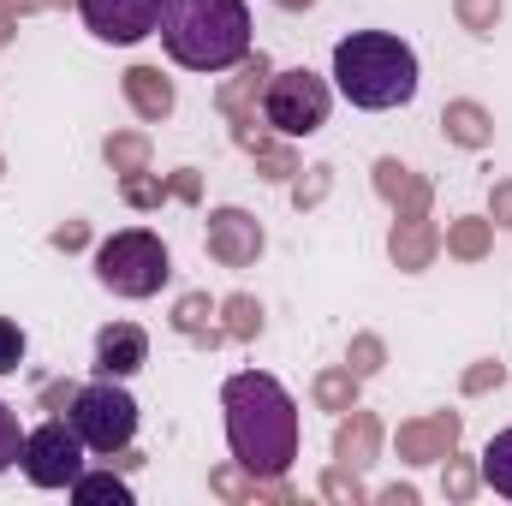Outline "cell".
Listing matches in <instances>:
<instances>
[{
    "instance_id": "1",
    "label": "cell",
    "mask_w": 512,
    "mask_h": 506,
    "mask_svg": "<svg viewBox=\"0 0 512 506\" xmlns=\"http://www.w3.org/2000/svg\"><path fill=\"white\" fill-rule=\"evenodd\" d=\"M221 411H227V441L233 459L251 477H286L298 459V405L292 393L262 370H239L221 387Z\"/></svg>"
},
{
    "instance_id": "2",
    "label": "cell",
    "mask_w": 512,
    "mask_h": 506,
    "mask_svg": "<svg viewBox=\"0 0 512 506\" xmlns=\"http://www.w3.org/2000/svg\"><path fill=\"white\" fill-rule=\"evenodd\" d=\"M161 48L185 72H233L251 54L245 0H161Z\"/></svg>"
},
{
    "instance_id": "3",
    "label": "cell",
    "mask_w": 512,
    "mask_h": 506,
    "mask_svg": "<svg viewBox=\"0 0 512 506\" xmlns=\"http://www.w3.org/2000/svg\"><path fill=\"white\" fill-rule=\"evenodd\" d=\"M334 84L352 108L364 114H387L405 108L417 96V54L411 42H399L393 30H352L334 48Z\"/></svg>"
},
{
    "instance_id": "4",
    "label": "cell",
    "mask_w": 512,
    "mask_h": 506,
    "mask_svg": "<svg viewBox=\"0 0 512 506\" xmlns=\"http://www.w3.org/2000/svg\"><path fill=\"white\" fill-rule=\"evenodd\" d=\"M167 274H173V256L149 227H126V233L102 239V251H96V280L120 298H155L167 286Z\"/></svg>"
},
{
    "instance_id": "5",
    "label": "cell",
    "mask_w": 512,
    "mask_h": 506,
    "mask_svg": "<svg viewBox=\"0 0 512 506\" xmlns=\"http://www.w3.org/2000/svg\"><path fill=\"white\" fill-rule=\"evenodd\" d=\"M66 423H72V435L90 453L114 459V453H126L131 435H137V399H131L126 387H114V376H102L66 399Z\"/></svg>"
},
{
    "instance_id": "6",
    "label": "cell",
    "mask_w": 512,
    "mask_h": 506,
    "mask_svg": "<svg viewBox=\"0 0 512 506\" xmlns=\"http://www.w3.org/2000/svg\"><path fill=\"white\" fill-rule=\"evenodd\" d=\"M328 108H334V90H328L310 66L268 72V90H262V126H274L280 137H310V131H322L328 126Z\"/></svg>"
},
{
    "instance_id": "7",
    "label": "cell",
    "mask_w": 512,
    "mask_h": 506,
    "mask_svg": "<svg viewBox=\"0 0 512 506\" xmlns=\"http://www.w3.org/2000/svg\"><path fill=\"white\" fill-rule=\"evenodd\" d=\"M18 465H24V477H30L36 489H72V483L84 477V441L72 435V423L48 417V423H36V429L24 435Z\"/></svg>"
},
{
    "instance_id": "8",
    "label": "cell",
    "mask_w": 512,
    "mask_h": 506,
    "mask_svg": "<svg viewBox=\"0 0 512 506\" xmlns=\"http://www.w3.org/2000/svg\"><path fill=\"white\" fill-rule=\"evenodd\" d=\"M78 12H84V24H90V36H102V42H143L155 24H161V0H78Z\"/></svg>"
},
{
    "instance_id": "9",
    "label": "cell",
    "mask_w": 512,
    "mask_h": 506,
    "mask_svg": "<svg viewBox=\"0 0 512 506\" xmlns=\"http://www.w3.org/2000/svg\"><path fill=\"white\" fill-rule=\"evenodd\" d=\"M209 256L221 268H251L262 256V221L251 209H215L209 215Z\"/></svg>"
},
{
    "instance_id": "10",
    "label": "cell",
    "mask_w": 512,
    "mask_h": 506,
    "mask_svg": "<svg viewBox=\"0 0 512 506\" xmlns=\"http://www.w3.org/2000/svg\"><path fill=\"white\" fill-rule=\"evenodd\" d=\"M268 54H245L239 60V78L221 90V114L233 120V137H245L256 126V102H262V90H268Z\"/></svg>"
},
{
    "instance_id": "11",
    "label": "cell",
    "mask_w": 512,
    "mask_h": 506,
    "mask_svg": "<svg viewBox=\"0 0 512 506\" xmlns=\"http://www.w3.org/2000/svg\"><path fill=\"white\" fill-rule=\"evenodd\" d=\"M149 364V334L137 328V322H108L102 334H96V370L102 376H137Z\"/></svg>"
},
{
    "instance_id": "12",
    "label": "cell",
    "mask_w": 512,
    "mask_h": 506,
    "mask_svg": "<svg viewBox=\"0 0 512 506\" xmlns=\"http://www.w3.org/2000/svg\"><path fill=\"white\" fill-rule=\"evenodd\" d=\"M459 411H435V417H423V423H405L399 429V459H411V465H429V459H447L453 447H459Z\"/></svg>"
},
{
    "instance_id": "13",
    "label": "cell",
    "mask_w": 512,
    "mask_h": 506,
    "mask_svg": "<svg viewBox=\"0 0 512 506\" xmlns=\"http://www.w3.org/2000/svg\"><path fill=\"white\" fill-rule=\"evenodd\" d=\"M382 453V423H376V411H346V423H340V435H334V459L346 465V471H364L370 459Z\"/></svg>"
},
{
    "instance_id": "14",
    "label": "cell",
    "mask_w": 512,
    "mask_h": 506,
    "mask_svg": "<svg viewBox=\"0 0 512 506\" xmlns=\"http://www.w3.org/2000/svg\"><path fill=\"white\" fill-rule=\"evenodd\" d=\"M376 191L399 209V221H405V215H429V185H423L405 161H393V155L376 161Z\"/></svg>"
},
{
    "instance_id": "15",
    "label": "cell",
    "mask_w": 512,
    "mask_h": 506,
    "mask_svg": "<svg viewBox=\"0 0 512 506\" xmlns=\"http://www.w3.org/2000/svg\"><path fill=\"white\" fill-rule=\"evenodd\" d=\"M441 251V233L429 227V215H405L399 227H393V239H387V256L405 268V274H417V268H429Z\"/></svg>"
},
{
    "instance_id": "16",
    "label": "cell",
    "mask_w": 512,
    "mask_h": 506,
    "mask_svg": "<svg viewBox=\"0 0 512 506\" xmlns=\"http://www.w3.org/2000/svg\"><path fill=\"white\" fill-rule=\"evenodd\" d=\"M126 102L137 120H167L173 114V84L161 78V66H131L126 72Z\"/></svg>"
},
{
    "instance_id": "17",
    "label": "cell",
    "mask_w": 512,
    "mask_h": 506,
    "mask_svg": "<svg viewBox=\"0 0 512 506\" xmlns=\"http://www.w3.org/2000/svg\"><path fill=\"white\" fill-rule=\"evenodd\" d=\"M441 131H447V143H459V149H489L495 120H489L483 102H447V108H441Z\"/></svg>"
},
{
    "instance_id": "18",
    "label": "cell",
    "mask_w": 512,
    "mask_h": 506,
    "mask_svg": "<svg viewBox=\"0 0 512 506\" xmlns=\"http://www.w3.org/2000/svg\"><path fill=\"white\" fill-rule=\"evenodd\" d=\"M221 304H209V292H185L179 304H173V328L185 334V340H203V346H215V340H227L221 334V322H209Z\"/></svg>"
},
{
    "instance_id": "19",
    "label": "cell",
    "mask_w": 512,
    "mask_h": 506,
    "mask_svg": "<svg viewBox=\"0 0 512 506\" xmlns=\"http://www.w3.org/2000/svg\"><path fill=\"white\" fill-rule=\"evenodd\" d=\"M489 239H495V221H477V215H465V221H447V251L459 256V262H477V256L489 251Z\"/></svg>"
},
{
    "instance_id": "20",
    "label": "cell",
    "mask_w": 512,
    "mask_h": 506,
    "mask_svg": "<svg viewBox=\"0 0 512 506\" xmlns=\"http://www.w3.org/2000/svg\"><path fill=\"white\" fill-rule=\"evenodd\" d=\"M221 334H227V340H256V334H262V304H256L251 292L221 298Z\"/></svg>"
},
{
    "instance_id": "21",
    "label": "cell",
    "mask_w": 512,
    "mask_h": 506,
    "mask_svg": "<svg viewBox=\"0 0 512 506\" xmlns=\"http://www.w3.org/2000/svg\"><path fill=\"white\" fill-rule=\"evenodd\" d=\"M274 483H280V477H251L239 459H233V465H221V471L209 477V489H215V495H227V501H256V495H268Z\"/></svg>"
},
{
    "instance_id": "22",
    "label": "cell",
    "mask_w": 512,
    "mask_h": 506,
    "mask_svg": "<svg viewBox=\"0 0 512 506\" xmlns=\"http://www.w3.org/2000/svg\"><path fill=\"white\" fill-rule=\"evenodd\" d=\"M316 405H322V411H340V417L358 405V376H352V364H346V370H322V376H316Z\"/></svg>"
},
{
    "instance_id": "23",
    "label": "cell",
    "mask_w": 512,
    "mask_h": 506,
    "mask_svg": "<svg viewBox=\"0 0 512 506\" xmlns=\"http://www.w3.org/2000/svg\"><path fill=\"white\" fill-rule=\"evenodd\" d=\"M483 483L512 501V429H501V435L483 447Z\"/></svg>"
},
{
    "instance_id": "24",
    "label": "cell",
    "mask_w": 512,
    "mask_h": 506,
    "mask_svg": "<svg viewBox=\"0 0 512 506\" xmlns=\"http://www.w3.org/2000/svg\"><path fill=\"white\" fill-rule=\"evenodd\" d=\"M102 155H108L114 173H137V167H149V137H143V131H114V137L102 143Z\"/></svg>"
},
{
    "instance_id": "25",
    "label": "cell",
    "mask_w": 512,
    "mask_h": 506,
    "mask_svg": "<svg viewBox=\"0 0 512 506\" xmlns=\"http://www.w3.org/2000/svg\"><path fill=\"white\" fill-rule=\"evenodd\" d=\"M72 495H78L84 506H102V501L131 506V489L114 477V471H90V477H78V483H72Z\"/></svg>"
},
{
    "instance_id": "26",
    "label": "cell",
    "mask_w": 512,
    "mask_h": 506,
    "mask_svg": "<svg viewBox=\"0 0 512 506\" xmlns=\"http://www.w3.org/2000/svg\"><path fill=\"white\" fill-rule=\"evenodd\" d=\"M120 197H126L131 209H161V197H167V179H161V173H149V167L120 173Z\"/></svg>"
},
{
    "instance_id": "27",
    "label": "cell",
    "mask_w": 512,
    "mask_h": 506,
    "mask_svg": "<svg viewBox=\"0 0 512 506\" xmlns=\"http://www.w3.org/2000/svg\"><path fill=\"white\" fill-rule=\"evenodd\" d=\"M453 12H459V24L471 36H489L501 24V0H453Z\"/></svg>"
},
{
    "instance_id": "28",
    "label": "cell",
    "mask_w": 512,
    "mask_h": 506,
    "mask_svg": "<svg viewBox=\"0 0 512 506\" xmlns=\"http://www.w3.org/2000/svg\"><path fill=\"white\" fill-rule=\"evenodd\" d=\"M382 358H387L382 340H376V334H358V340H352V358H346V364H352V376L364 381V376H376V370H382Z\"/></svg>"
},
{
    "instance_id": "29",
    "label": "cell",
    "mask_w": 512,
    "mask_h": 506,
    "mask_svg": "<svg viewBox=\"0 0 512 506\" xmlns=\"http://www.w3.org/2000/svg\"><path fill=\"white\" fill-rule=\"evenodd\" d=\"M24 346H30L24 328H18L12 316H0V376H12V370L24 364Z\"/></svg>"
},
{
    "instance_id": "30",
    "label": "cell",
    "mask_w": 512,
    "mask_h": 506,
    "mask_svg": "<svg viewBox=\"0 0 512 506\" xmlns=\"http://www.w3.org/2000/svg\"><path fill=\"white\" fill-rule=\"evenodd\" d=\"M18 453H24V429H18V411L0 399V471L18 465Z\"/></svg>"
},
{
    "instance_id": "31",
    "label": "cell",
    "mask_w": 512,
    "mask_h": 506,
    "mask_svg": "<svg viewBox=\"0 0 512 506\" xmlns=\"http://www.w3.org/2000/svg\"><path fill=\"white\" fill-rule=\"evenodd\" d=\"M328 185H334V167H310V173L292 185V203H298V209H310V203H322V197H328Z\"/></svg>"
},
{
    "instance_id": "32",
    "label": "cell",
    "mask_w": 512,
    "mask_h": 506,
    "mask_svg": "<svg viewBox=\"0 0 512 506\" xmlns=\"http://www.w3.org/2000/svg\"><path fill=\"white\" fill-rule=\"evenodd\" d=\"M441 489H447L453 501H471V495H477V471H471L465 459H453V453H447V477H441Z\"/></svg>"
},
{
    "instance_id": "33",
    "label": "cell",
    "mask_w": 512,
    "mask_h": 506,
    "mask_svg": "<svg viewBox=\"0 0 512 506\" xmlns=\"http://www.w3.org/2000/svg\"><path fill=\"white\" fill-rule=\"evenodd\" d=\"M256 167H262V179H292V173H298V155L268 143V149H256Z\"/></svg>"
},
{
    "instance_id": "34",
    "label": "cell",
    "mask_w": 512,
    "mask_h": 506,
    "mask_svg": "<svg viewBox=\"0 0 512 506\" xmlns=\"http://www.w3.org/2000/svg\"><path fill=\"white\" fill-rule=\"evenodd\" d=\"M322 495H334V501H364V483H358V477H346V465H340V471H328V477H322Z\"/></svg>"
},
{
    "instance_id": "35",
    "label": "cell",
    "mask_w": 512,
    "mask_h": 506,
    "mask_svg": "<svg viewBox=\"0 0 512 506\" xmlns=\"http://www.w3.org/2000/svg\"><path fill=\"white\" fill-rule=\"evenodd\" d=\"M507 370L501 364H477V370H465V393H489V387H501Z\"/></svg>"
},
{
    "instance_id": "36",
    "label": "cell",
    "mask_w": 512,
    "mask_h": 506,
    "mask_svg": "<svg viewBox=\"0 0 512 506\" xmlns=\"http://www.w3.org/2000/svg\"><path fill=\"white\" fill-rule=\"evenodd\" d=\"M84 245H90V227H84V221L54 227V251H84Z\"/></svg>"
},
{
    "instance_id": "37",
    "label": "cell",
    "mask_w": 512,
    "mask_h": 506,
    "mask_svg": "<svg viewBox=\"0 0 512 506\" xmlns=\"http://www.w3.org/2000/svg\"><path fill=\"white\" fill-rule=\"evenodd\" d=\"M489 215H495V227H512V179H501L489 191Z\"/></svg>"
},
{
    "instance_id": "38",
    "label": "cell",
    "mask_w": 512,
    "mask_h": 506,
    "mask_svg": "<svg viewBox=\"0 0 512 506\" xmlns=\"http://www.w3.org/2000/svg\"><path fill=\"white\" fill-rule=\"evenodd\" d=\"M167 197H179V203H197V173H191V167H179V173L167 179Z\"/></svg>"
},
{
    "instance_id": "39",
    "label": "cell",
    "mask_w": 512,
    "mask_h": 506,
    "mask_svg": "<svg viewBox=\"0 0 512 506\" xmlns=\"http://www.w3.org/2000/svg\"><path fill=\"white\" fill-rule=\"evenodd\" d=\"M382 501L387 506H411L417 501V489H399V483H393V489H382Z\"/></svg>"
},
{
    "instance_id": "40",
    "label": "cell",
    "mask_w": 512,
    "mask_h": 506,
    "mask_svg": "<svg viewBox=\"0 0 512 506\" xmlns=\"http://www.w3.org/2000/svg\"><path fill=\"white\" fill-rule=\"evenodd\" d=\"M36 6H48V0H0V12H6V18H18V12H36Z\"/></svg>"
},
{
    "instance_id": "41",
    "label": "cell",
    "mask_w": 512,
    "mask_h": 506,
    "mask_svg": "<svg viewBox=\"0 0 512 506\" xmlns=\"http://www.w3.org/2000/svg\"><path fill=\"white\" fill-rule=\"evenodd\" d=\"M274 6H286V12H304V6H316V0H274Z\"/></svg>"
},
{
    "instance_id": "42",
    "label": "cell",
    "mask_w": 512,
    "mask_h": 506,
    "mask_svg": "<svg viewBox=\"0 0 512 506\" xmlns=\"http://www.w3.org/2000/svg\"><path fill=\"white\" fill-rule=\"evenodd\" d=\"M48 6H66V0H48Z\"/></svg>"
},
{
    "instance_id": "43",
    "label": "cell",
    "mask_w": 512,
    "mask_h": 506,
    "mask_svg": "<svg viewBox=\"0 0 512 506\" xmlns=\"http://www.w3.org/2000/svg\"><path fill=\"white\" fill-rule=\"evenodd\" d=\"M0 173H6V167H0Z\"/></svg>"
}]
</instances>
